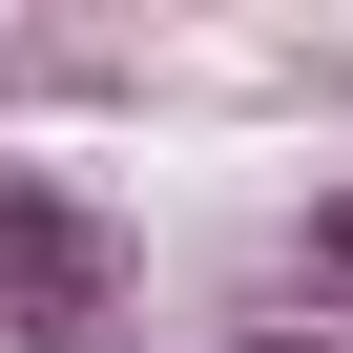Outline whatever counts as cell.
Wrapping results in <instances>:
<instances>
[{"mask_svg": "<svg viewBox=\"0 0 353 353\" xmlns=\"http://www.w3.org/2000/svg\"><path fill=\"white\" fill-rule=\"evenodd\" d=\"M0 332L21 353H125L145 332V250L63 188V166H21V145H0Z\"/></svg>", "mask_w": 353, "mask_h": 353, "instance_id": "obj_1", "label": "cell"}, {"mask_svg": "<svg viewBox=\"0 0 353 353\" xmlns=\"http://www.w3.org/2000/svg\"><path fill=\"white\" fill-rule=\"evenodd\" d=\"M291 270H312V291L353 312V188H312V229H291Z\"/></svg>", "mask_w": 353, "mask_h": 353, "instance_id": "obj_2", "label": "cell"}, {"mask_svg": "<svg viewBox=\"0 0 353 353\" xmlns=\"http://www.w3.org/2000/svg\"><path fill=\"white\" fill-rule=\"evenodd\" d=\"M250 353H332V332H250Z\"/></svg>", "mask_w": 353, "mask_h": 353, "instance_id": "obj_3", "label": "cell"}]
</instances>
